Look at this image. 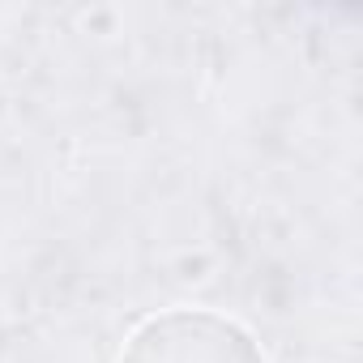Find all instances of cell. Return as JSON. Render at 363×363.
Listing matches in <instances>:
<instances>
[{
	"label": "cell",
	"instance_id": "cell-1",
	"mask_svg": "<svg viewBox=\"0 0 363 363\" xmlns=\"http://www.w3.org/2000/svg\"><path fill=\"white\" fill-rule=\"evenodd\" d=\"M120 363H265V354L257 337L231 316L171 308L133 329Z\"/></svg>",
	"mask_w": 363,
	"mask_h": 363
}]
</instances>
